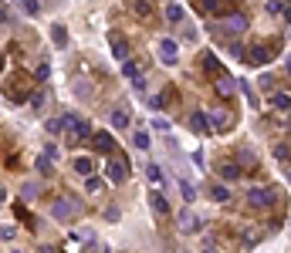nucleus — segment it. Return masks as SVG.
<instances>
[{
    "label": "nucleus",
    "mask_w": 291,
    "mask_h": 253,
    "mask_svg": "<svg viewBox=\"0 0 291 253\" xmlns=\"http://www.w3.org/2000/svg\"><path fill=\"white\" fill-rule=\"evenodd\" d=\"M210 31L220 34V37H237V34H244V31H251V17L240 10V7H234V10H227L220 20L210 24Z\"/></svg>",
    "instance_id": "f257e3e1"
},
{
    "label": "nucleus",
    "mask_w": 291,
    "mask_h": 253,
    "mask_svg": "<svg viewBox=\"0 0 291 253\" xmlns=\"http://www.w3.org/2000/svg\"><path fill=\"white\" fill-rule=\"evenodd\" d=\"M58 125H61V135H68L72 145H81V142L91 138V125H88V118H81L78 112H65V115L58 118Z\"/></svg>",
    "instance_id": "f03ea898"
},
{
    "label": "nucleus",
    "mask_w": 291,
    "mask_h": 253,
    "mask_svg": "<svg viewBox=\"0 0 291 253\" xmlns=\"http://www.w3.org/2000/svg\"><path fill=\"white\" fill-rule=\"evenodd\" d=\"M81 209H85V202H81L74 192H61V196L51 199V216H55L58 223H72L74 216H81Z\"/></svg>",
    "instance_id": "7ed1b4c3"
},
{
    "label": "nucleus",
    "mask_w": 291,
    "mask_h": 253,
    "mask_svg": "<svg viewBox=\"0 0 291 253\" xmlns=\"http://www.w3.org/2000/svg\"><path fill=\"white\" fill-rule=\"evenodd\" d=\"M31 95H34V78H31L27 71H14V74L7 78V98H10L14 105H24Z\"/></svg>",
    "instance_id": "20e7f679"
},
{
    "label": "nucleus",
    "mask_w": 291,
    "mask_h": 253,
    "mask_svg": "<svg viewBox=\"0 0 291 253\" xmlns=\"http://www.w3.org/2000/svg\"><path fill=\"white\" fill-rule=\"evenodd\" d=\"M278 199H281V189L278 186H251L247 189V206L251 209H271Z\"/></svg>",
    "instance_id": "39448f33"
},
{
    "label": "nucleus",
    "mask_w": 291,
    "mask_h": 253,
    "mask_svg": "<svg viewBox=\"0 0 291 253\" xmlns=\"http://www.w3.org/2000/svg\"><path fill=\"white\" fill-rule=\"evenodd\" d=\"M274 58H278V41H271V44H251L247 54H244V61L251 64V67H264Z\"/></svg>",
    "instance_id": "423d86ee"
},
{
    "label": "nucleus",
    "mask_w": 291,
    "mask_h": 253,
    "mask_svg": "<svg viewBox=\"0 0 291 253\" xmlns=\"http://www.w3.org/2000/svg\"><path fill=\"white\" fill-rule=\"evenodd\" d=\"M105 176H109V183H115V186L129 179V159H126V152H119V149H115V152L109 155V166H105Z\"/></svg>",
    "instance_id": "0eeeda50"
},
{
    "label": "nucleus",
    "mask_w": 291,
    "mask_h": 253,
    "mask_svg": "<svg viewBox=\"0 0 291 253\" xmlns=\"http://www.w3.org/2000/svg\"><path fill=\"white\" fill-rule=\"evenodd\" d=\"M200 226H203V219L186 206V209H180L176 213V230L183 233V236H193V233H200Z\"/></svg>",
    "instance_id": "6e6552de"
},
{
    "label": "nucleus",
    "mask_w": 291,
    "mask_h": 253,
    "mask_svg": "<svg viewBox=\"0 0 291 253\" xmlns=\"http://www.w3.org/2000/svg\"><path fill=\"white\" fill-rule=\"evenodd\" d=\"M230 162H234V166H237V169H240V172H247V169H251V172H254V169H257V166H261V162H257V152H254V149H251V145H240V149H237V155H234V159H230Z\"/></svg>",
    "instance_id": "1a4fd4ad"
},
{
    "label": "nucleus",
    "mask_w": 291,
    "mask_h": 253,
    "mask_svg": "<svg viewBox=\"0 0 291 253\" xmlns=\"http://www.w3.org/2000/svg\"><path fill=\"white\" fill-rule=\"evenodd\" d=\"M109 44H112V54H115V61L126 64L129 58H132V48H129V41H126L119 31H112V34H109Z\"/></svg>",
    "instance_id": "9d476101"
},
{
    "label": "nucleus",
    "mask_w": 291,
    "mask_h": 253,
    "mask_svg": "<svg viewBox=\"0 0 291 253\" xmlns=\"http://www.w3.org/2000/svg\"><path fill=\"white\" fill-rule=\"evenodd\" d=\"M91 149L102 152V155H112L115 152V135L112 132H91Z\"/></svg>",
    "instance_id": "9b49d317"
},
{
    "label": "nucleus",
    "mask_w": 291,
    "mask_h": 253,
    "mask_svg": "<svg viewBox=\"0 0 291 253\" xmlns=\"http://www.w3.org/2000/svg\"><path fill=\"white\" fill-rule=\"evenodd\" d=\"M197 10H200V14H207V17H223L227 10H234V3H220V0H200V3H197Z\"/></svg>",
    "instance_id": "f8f14e48"
},
{
    "label": "nucleus",
    "mask_w": 291,
    "mask_h": 253,
    "mask_svg": "<svg viewBox=\"0 0 291 253\" xmlns=\"http://www.w3.org/2000/svg\"><path fill=\"white\" fill-rule=\"evenodd\" d=\"M156 51H159V61L163 64H176V41L173 37H159Z\"/></svg>",
    "instance_id": "ddd939ff"
},
{
    "label": "nucleus",
    "mask_w": 291,
    "mask_h": 253,
    "mask_svg": "<svg viewBox=\"0 0 291 253\" xmlns=\"http://www.w3.org/2000/svg\"><path fill=\"white\" fill-rule=\"evenodd\" d=\"M200 67H203L207 74H214V78L223 74V64H220V58L214 54V51H200Z\"/></svg>",
    "instance_id": "4468645a"
},
{
    "label": "nucleus",
    "mask_w": 291,
    "mask_h": 253,
    "mask_svg": "<svg viewBox=\"0 0 291 253\" xmlns=\"http://www.w3.org/2000/svg\"><path fill=\"white\" fill-rule=\"evenodd\" d=\"M186 125L193 128L197 135H210V122H207V112H200V108L186 115Z\"/></svg>",
    "instance_id": "2eb2a0df"
},
{
    "label": "nucleus",
    "mask_w": 291,
    "mask_h": 253,
    "mask_svg": "<svg viewBox=\"0 0 291 253\" xmlns=\"http://www.w3.org/2000/svg\"><path fill=\"white\" fill-rule=\"evenodd\" d=\"M217 176L223 179V186H227V183H234V179H240L244 172H240V169H237V166H234L230 159H220V162H217Z\"/></svg>",
    "instance_id": "dca6fc26"
},
{
    "label": "nucleus",
    "mask_w": 291,
    "mask_h": 253,
    "mask_svg": "<svg viewBox=\"0 0 291 253\" xmlns=\"http://www.w3.org/2000/svg\"><path fill=\"white\" fill-rule=\"evenodd\" d=\"M207 122H210V132H227V128H234V115H223V112H207Z\"/></svg>",
    "instance_id": "f3484780"
},
{
    "label": "nucleus",
    "mask_w": 291,
    "mask_h": 253,
    "mask_svg": "<svg viewBox=\"0 0 291 253\" xmlns=\"http://www.w3.org/2000/svg\"><path fill=\"white\" fill-rule=\"evenodd\" d=\"M214 88H217V95H220V98H234V91H237V81H234V78H230V74L223 71L217 81H214Z\"/></svg>",
    "instance_id": "a211bd4d"
},
{
    "label": "nucleus",
    "mask_w": 291,
    "mask_h": 253,
    "mask_svg": "<svg viewBox=\"0 0 291 253\" xmlns=\"http://www.w3.org/2000/svg\"><path fill=\"white\" fill-rule=\"evenodd\" d=\"M72 166H74V172H78V176H85V179H88V176H95V169H98L91 155H78Z\"/></svg>",
    "instance_id": "6ab92c4d"
},
{
    "label": "nucleus",
    "mask_w": 291,
    "mask_h": 253,
    "mask_svg": "<svg viewBox=\"0 0 291 253\" xmlns=\"http://www.w3.org/2000/svg\"><path fill=\"white\" fill-rule=\"evenodd\" d=\"M149 206H152V213H159V216H169V199H166L159 189L149 192Z\"/></svg>",
    "instance_id": "aec40b11"
},
{
    "label": "nucleus",
    "mask_w": 291,
    "mask_h": 253,
    "mask_svg": "<svg viewBox=\"0 0 291 253\" xmlns=\"http://www.w3.org/2000/svg\"><path fill=\"white\" fill-rule=\"evenodd\" d=\"M14 216H17V219H20V223H24L27 230H34V226H37V219H34V213H31V209H27L24 202H14Z\"/></svg>",
    "instance_id": "412c9836"
},
{
    "label": "nucleus",
    "mask_w": 291,
    "mask_h": 253,
    "mask_svg": "<svg viewBox=\"0 0 291 253\" xmlns=\"http://www.w3.org/2000/svg\"><path fill=\"white\" fill-rule=\"evenodd\" d=\"M109 118H112V128H115V132H126V128H129V122H132L126 108H115V112H112Z\"/></svg>",
    "instance_id": "4be33fe9"
},
{
    "label": "nucleus",
    "mask_w": 291,
    "mask_h": 253,
    "mask_svg": "<svg viewBox=\"0 0 291 253\" xmlns=\"http://www.w3.org/2000/svg\"><path fill=\"white\" fill-rule=\"evenodd\" d=\"M271 105H274L278 112H288V108H291V95L285 91V88H281V91H274V95H271Z\"/></svg>",
    "instance_id": "5701e85b"
},
{
    "label": "nucleus",
    "mask_w": 291,
    "mask_h": 253,
    "mask_svg": "<svg viewBox=\"0 0 291 253\" xmlns=\"http://www.w3.org/2000/svg\"><path fill=\"white\" fill-rule=\"evenodd\" d=\"M51 41H55V48H65L68 44V27L65 24H55L51 27Z\"/></svg>",
    "instance_id": "b1692460"
},
{
    "label": "nucleus",
    "mask_w": 291,
    "mask_h": 253,
    "mask_svg": "<svg viewBox=\"0 0 291 253\" xmlns=\"http://www.w3.org/2000/svg\"><path fill=\"white\" fill-rule=\"evenodd\" d=\"M210 196H214L217 202H230L234 192H230V186H223V183H214V186H210Z\"/></svg>",
    "instance_id": "393cba45"
},
{
    "label": "nucleus",
    "mask_w": 291,
    "mask_h": 253,
    "mask_svg": "<svg viewBox=\"0 0 291 253\" xmlns=\"http://www.w3.org/2000/svg\"><path fill=\"white\" fill-rule=\"evenodd\" d=\"M34 196H41V183H37V179H27V183L20 186V199H34Z\"/></svg>",
    "instance_id": "a878e982"
},
{
    "label": "nucleus",
    "mask_w": 291,
    "mask_h": 253,
    "mask_svg": "<svg viewBox=\"0 0 291 253\" xmlns=\"http://www.w3.org/2000/svg\"><path fill=\"white\" fill-rule=\"evenodd\" d=\"M183 17H186V10H183L180 3H166V20H169V24H180Z\"/></svg>",
    "instance_id": "bb28decb"
},
{
    "label": "nucleus",
    "mask_w": 291,
    "mask_h": 253,
    "mask_svg": "<svg viewBox=\"0 0 291 253\" xmlns=\"http://www.w3.org/2000/svg\"><path fill=\"white\" fill-rule=\"evenodd\" d=\"M27 101H31V108H34V112L41 115V112H44V105H48V91L41 88V91H34V95H31Z\"/></svg>",
    "instance_id": "cd10ccee"
},
{
    "label": "nucleus",
    "mask_w": 291,
    "mask_h": 253,
    "mask_svg": "<svg viewBox=\"0 0 291 253\" xmlns=\"http://www.w3.org/2000/svg\"><path fill=\"white\" fill-rule=\"evenodd\" d=\"M34 169H37V176H51V172H55V162H51L48 155H37V159H34Z\"/></svg>",
    "instance_id": "c85d7f7f"
},
{
    "label": "nucleus",
    "mask_w": 291,
    "mask_h": 253,
    "mask_svg": "<svg viewBox=\"0 0 291 253\" xmlns=\"http://www.w3.org/2000/svg\"><path fill=\"white\" fill-rule=\"evenodd\" d=\"M132 145H136V149H149V145H152V138H149V132H146V128H136V132H132Z\"/></svg>",
    "instance_id": "c756f323"
},
{
    "label": "nucleus",
    "mask_w": 291,
    "mask_h": 253,
    "mask_svg": "<svg viewBox=\"0 0 291 253\" xmlns=\"http://www.w3.org/2000/svg\"><path fill=\"white\" fill-rule=\"evenodd\" d=\"M176 101H180V91L166 84V91H163V98H159V108H169V105H176Z\"/></svg>",
    "instance_id": "7c9ffc66"
},
{
    "label": "nucleus",
    "mask_w": 291,
    "mask_h": 253,
    "mask_svg": "<svg viewBox=\"0 0 291 253\" xmlns=\"http://www.w3.org/2000/svg\"><path fill=\"white\" fill-rule=\"evenodd\" d=\"M105 189V179H98V176H88V179H85V192H88V196H95V192H102Z\"/></svg>",
    "instance_id": "2f4dec72"
},
{
    "label": "nucleus",
    "mask_w": 291,
    "mask_h": 253,
    "mask_svg": "<svg viewBox=\"0 0 291 253\" xmlns=\"http://www.w3.org/2000/svg\"><path fill=\"white\" fill-rule=\"evenodd\" d=\"M180 192H183V199H186V202H193V199H197V186H193L190 179H180Z\"/></svg>",
    "instance_id": "473e14b6"
},
{
    "label": "nucleus",
    "mask_w": 291,
    "mask_h": 253,
    "mask_svg": "<svg viewBox=\"0 0 291 253\" xmlns=\"http://www.w3.org/2000/svg\"><path fill=\"white\" fill-rule=\"evenodd\" d=\"M227 54H230V58H237V61H244V54H247V48H244L240 41H230V44H227Z\"/></svg>",
    "instance_id": "72a5a7b5"
},
{
    "label": "nucleus",
    "mask_w": 291,
    "mask_h": 253,
    "mask_svg": "<svg viewBox=\"0 0 291 253\" xmlns=\"http://www.w3.org/2000/svg\"><path fill=\"white\" fill-rule=\"evenodd\" d=\"M274 159H278L281 166H288V138H281V142L274 145Z\"/></svg>",
    "instance_id": "f704fd0d"
},
{
    "label": "nucleus",
    "mask_w": 291,
    "mask_h": 253,
    "mask_svg": "<svg viewBox=\"0 0 291 253\" xmlns=\"http://www.w3.org/2000/svg\"><path fill=\"white\" fill-rule=\"evenodd\" d=\"M48 74H51V64L41 61V64H37V71H34L31 78H34V81H48Z\"/></svg>",
    "instance_id": "c9c22d12"
},
{
    "label": "nucleus",
    "mask_w": 291,
    "mask_h": 253,
    "mask_svg": "<svg viewBox=\"0 0 291 253\" xmlns=\"http://www.w3.org/2000/svg\"><path fill=\"white\" fill-rule=\"evenodd\" d=\"M122 74H126V78H136V74H139V61H136V58H129V61L122 64Z\"/></svg>",
    "instance_id": "e433bc0d"
},
{
    "label": "nucleus",
    "mask_w": 291,
    "mask_h": 253,
    "mask_svg": "<svg viewBox=\"0 0 291 253\" xmlns=\"http://www.w3.org/2000/svg\"><path fill=\"white\" fill-rule=\"evenodd\" d=\"M268 14H288V3L285 0H268Z\"/></svg>",
    "instance_id": "4c0bfd02"
},
{
    "label": "nucleus",
    "mask_w": 291,
    "mask_h": 253,
    "mask_svg": "<svg viewBox=\"0 0 291 253\" xmlns=\"http://www.w3.org/2000/svg\"><path fill=\"white\" fill-rule=\"evenodd\" d=\"M20 7H24V14H31V17L41 14V3H34V0H20Z\"/></svg>",
    "instance_id": "58836bf2"
},
{
    "label": "nucleus",
    "mask_w": 291,
    "mask_h": 253,
    "mask_svg": "<svg viewBox=\"0 0 291 253\" xmlns=\"http://www.w3.org/2000/svg\"><path fill=\"white\" fill-rule=\"evenodd\" d=\"M146 176H149L152 183H159V179H163V172H159V166H156V162H149V166H146Z\"/></svg>",
    "instance_id": "ea45409f"
},
{
    "label": "nucleus",
    "mask_w": 291,
    "mask_h": 253,
    "mask_svg": "<svg viewBox=\"0 0 291 253\" xmlns=\"http://www.w3.org/2000/svg\"><path fill=\"white\" fill-rule=\"evenodd\" d=\"M132 14H136V17H149L152 7H149V3H132Z\"/></svg>",
    "instance_id": "a19ab883"
},
{
    "label": "nucleus",
    "mask_w": 291,
    "mask_h": 253,
    "mask_svg": "<svg viewBox=\"0 0 291 253\" xmlns=\"http://www.w3.org/2000/svg\"><path fill=\"white\" fill-rule=\"evenodd\" d=\"M132 88H136L139 95H146V74H136V78H132Z\"/></svg>",
    "instance_id": "79ce46f5"
},
{
    "label": "nucleus",
    "mask_w": 291,
    "mask_h": 253,
    "mask_svg": "<svg viewBox=\"0 0 291 253\" xmlns=\"http://www.w3.org/2000/svg\"><path fill=\"white\" fill-rule=\"evenodd\" d=\"M119 216H122V209H119V206H109V209H105V219H109V223H115Z\"/></svg>",
    "instance_id": "37998d69"
},
{
    "label": "nucleus",
    "mask_w": 291,
    "mask_h": 253,
    "mask_svg": "<svg viewBox=\"0 0 291 253\" xmlns=\"http://www.w3.org/2000/svg\"><path fill=\"white\" fill-rule=\"evenodd\" d=\"M14 236H17L14 226H0V240H14Z\"/></svg>",
    "instance_id": "c03bdc74"
},
{
    "label": "nucleus",
    "mask_w": 291,
    "mask_h": 253,
    "mask_svg": "<svg viewBox=\"0 0 291 253\" xmlns=\"http://www.w3.org/2000/svg\"><path fill=\"white\" fill-rule=\"evenodd\" d=\"M34 253H61V247H55V243H41Z\"/></svg>",
    "instance_id": "a18cd8bd"
},
{
    "label": "nucleus",
    "mask_w": 291,
    "mask_h": 253,
    "mask_svg": "<svg viewBox=\"0 0 291 253\" xmlns=\"http://www.w3.org/2000/svg\"><path fill=\"white\" fill-rule=\"evenodd\" d=\"M152 128H156V132H169V118H156Z\"/></svg>",
    "instance_id": "49530a36"
},
{
    "label": "nucleus",
    "mask_w": 291,
    "mask_h": 253,
    "mask_svg": "<svg viewBox=\"0 0 291 253\" xmlns=\"http://www.w3.org/2000/svg\"><path fill=\"white\" fill-rule=\"evenodd\" d=\"M44 128H48L51 135H58V132H61V125H58V118H48V125H44Z\"/></svg>",
    "instance_id": "de8ad7c7"
},
{
    "label": "nucleus",
    "mask_w": 291,
    "mask_h": 253,
    "mask_svg": "<svg viewBox=\"0 0 291 253\" xmlns=\"http://www.w3.org/2000/svg\"><path fill=\"white\" fill-rule=\"evenodd\" d=\"M203 253H217V250H214V247H207V250H203Z\"/></svg>",
    "instance_id": "09e8293b"
},
{
    "label": "nucleus",
    "mask_w": 291,
    "mask_h": 253,
    "mask_svg": "<svg viewBox=\"0 0 291 253\" xmlns=\"http://www.w3.org/2000/svg\"><path fill=\"white\" fill-rule=\"evenodd\" d=\"M0 71H3V61H0Z\"/></svg>",
    "instance_id": "8fccbe9b"
},
{
    "label": "nucleus",
    "mask_w": 291,
    "mask_h": 253,
    "mask_svg": "<svg viewBox=\"0 0 291 253\" xmlns=\"http://www.w3.org/2000/svg\"><path fill=\"white\" fill-rule=\"evenodd\" d=\"M14 253H20V250H14Z\"/></svg>",
    "instance_id": "3c124183"
}]
</instances>
